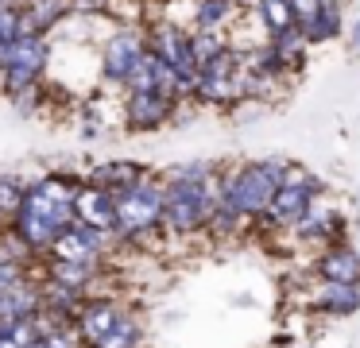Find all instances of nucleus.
<instances>
[{
	"label": "nucleus",
	"instance_id": "nucleus-1",
	"mask_svg": "<svg viewBox=\"0 0 360 348\" xmlns=\"http://www.w3.org/2000/svg\"><path fill=\"white\" fill-rule=\"evenodd\" d=\"M74 186L63 174H47L24 190V205L16 213V236L27 247H51L55 236H63L74 224Z\"/></svg>",
	"mask_w": 360,
	"mask_h": 348
},
{
	"label": "nucleus",
	"instance_id": "nucleus-2",
	"mask_svg": "<svg viewBox=\"0 0 360 348\" xmlns=\"http://www.w3.org/2000/svg\"><path fill=\"white\" fill-rule=\"evenodd\" d=\"M217 198H221V186H213L210 167H202V162L182 167L163 186V224L171 232L202 228V224H210L213 209H217Z\"/></svg>",
	"mask_w": 360,
	"mask_h": 348
},
{
	"label": "nucleus",
	"instance_id": "nucleus-3",
	"mask_svg": "<svg viewBox=\"0 0 360 348\" xmlns=\"http://www.w3.org/2000/svg\"><path fill=\"white\" fill-rule=\"evenodd\" d=\"M287 174V162L271 159V162H248V167L233 170V174L221 182V205L233 209L236 217H264L271 205L275 190L283 186Z\"/></svg>",
	"mask_w": 360,
	"mask_h": 348
},
{
	"label": "nucleus",
	"instance_id": "nucleus-4",
	"mask_svg": "<svg viewBox=\"0 0 360 348\" xmlns=\"http://www.w3.org/2000/svg\"><path fill=\"white\" fill-rule=\"evenodd\" d=\"M155 224H163V186L136 182L117 193V232L120 236H143Z\"/></svg>",
	"mask_w": 360,
	"mask_h": 348
},
{
	"label": "nucleus",
	"instance_id": "nucleus-5",
	"mask_svg": "<svg viewBox=\"0 0 360 348\" xmlns=\"http://www.w3.org/2000/svg\"><path fill=\"white\" fill-rule=\"evenodd\" d=\"M244 82H248V66H244V54H236L233 46H225L221 54H213L210 62L198 66V82L194 89L202 93L210 105H229L244 93Z\"/></svg>",
	"mask_w": 360,
	"mask_h": 348
},
{
	"label": "nucleus",
	"instance_id": "nucleus-6",
	"mask_svg": "<svg viewBox=\"0 0 360 348\" xmlns=\"http://www.w3.org/2000/svg\"><path fill=\"white\" fill-rule=\"evenodd\" d=\"M318 193H321L318 178H310L306 170H290L287 167L283 186L275 190V198H271V205H267L264 217H271L275 224H290V228H295V224L310 213V205L318 201Z\"/></svg>",
	"mask_w": 360,
	"mask_h": 348
},
{
	"label": "nucleus",
	"instance_id": "nucleus-7",
	"mask_svg": "<svg viewBox=\"0 0 360 348\" xmlns=\"http://www.w3.org/2000/svg\"><path fill=\"white\" fill-rule=\"evenodd\" d=\"M151 54H155L167 70H174V77H179L182 89H194L198 58H194V39H190L186 31L167 27V23H163V27H155V35H151Z\"/></svg>",
	"mask_w": 360,
	"mask_h": 348
},
{
	"label": "nucleus",
	"instance_id": "nucleus-8",
	"mask_svg": "<svg viewBox=\"0 0 360 348\" xmlns=\"http://www.w3.org/2000/svg\"><path fill=\"white\" fill-rule=\"evenodd\" d=\"M43 62H47V43L39 35H16L8 51V66H4V85L12 93L32 85L35 74L43 70Z\"/></svg>",
	"mask_w": 360,
	"mask_h": 348
},
{
	"label": "nucleus",
	"instance_id": "nucleus-9",
	"mask_svg": "<svg viewBox=\"0 0 360 348\" xmlns=\"http://www.w3.org/2000/svg\"><path fill=\"white\" fill-rule=\"evenodd\" d=\"M74 221L101 232H117V198L101 186H82L74 193Z\"/></svg>",
	"mask_w": 360,
	"mask_h": 348
},
{
	"label": "nucleus",
	"instance_id": "nucleus-10",
	"mask_svg": "<svg viewBox=\"0 0 360 348\" xmlns=\"http://www.w3.org/2000/svg\"><path fill=\"white\" fill-rule=\"evenodd\" d=\"M174 97L171 93H132L128 97V128L136 131H151L171 116Z\"/></svg>",
	"mask_w": 360,
	"mask_h": 348
},
{
	"label": "nucleus",
	"instance_id": "nucleus-11",
	"mask_svg": "<svg viewBox=\"0 0 360 348\" xmlns=\"http://www.w3.org/2000/svg\"><path fill=\"white\" fill-rule=\"evenodd\" d=\"M318 275L326 283H345V286H360V252L345 244H329L318 255Z\"/></svg>",
	"mask_w": 360,
	"mask_h": 348
},
{
	"label": "nucleus",
	"instance_id": "nucleus-12",
	"mask_svg": "<svg viewBox=\"0 0 360 348\" xmlns=\"http://www.w3.org/2000/svg\"><path fill=\"white\" fill-rule=\"evenodd\" d=\"M117 321H120V309L112 306V302H89V306L78 314V321H74V325H78L82 340H86L89 348H97L112 333V325H117Z\"/></svg>",
	"mask_w": 360,
	"mask_h": 348
},
{
	"label": "nucleus",
	"instance_id": "nucleus-13",
	"mask_svg": "<svg viewBox=\"0 0 360 348\" xmlns=\"http://www.w3.org/2000/svg\"><path fill=\"white\" fill-rule=\"evenodd\" d=\"M143 58V43L136 35H117L105 46V77L109 82H128L132 66Z\"/></svg>",
	"mask_w": 360,
	"mask_h": 348
},
{
	"label": "nucleus",
	"instance_id": "nucleus-14",
	"mask_svg": "<svg viewBox=\"0 0 360 348\" xmlns=\"http://www.w3.org/2000/svg\"><path fill=\"white\" fill-rule=\"evenodd\" d=\"M318 309L333 317H349L360 309V286H345V283H321L318 290Z\"/></svg>",
	"mask_w": 360,
	"mask_h": 348
},
{
	"label": "nucleus",
	"instance_id": "nucleus-15",
	"mask_svg": "<svg viewBox=\"0 0 360 348\" xmlns=\"http://www.w3.org/2000/svg\"><path fill=\"white\" fill-rule=\"evenodd\" d=\"M143 182V167L140 162H109V167H101L94 174V186H101V190H109L112 198H117L120 190H128V186Z\"/></svg>",
	"mask_w": 360,
	"mask_h": 348
},
{
	"label": "nucleus",
	"instance_id": "nucleus-16",
	"mask_svg": "<svg viewBox=\"0 0 360 348\" xmlns=\"http://www.w3.org/2000/svg\"><path fill=\"white\" fill-rule=\"evenodd\" d=\"M256 8H259V23L267 27V35H283V31L295 27V15H290L287 0H264Z\"/></svg>",
	"mask_w": 360,
	"mask_h": 348
},
{
	"label": "nucleus",
	"instance_id": "nucleus-17",
	"mask_svg": "<svg viewBox=\"0 0 360 348\" xmlns=\"http://www.w3.org/2000/svg\"><path fill=\"white\" fill-rule=\"evenodd\" d=\"M55 278H58V286H66V290H82V286L94 278V271H97V263H58L55 259Z\"/></svg>",
	"mask_w": 360,
	"mask_h": 348
},
{
	"label": "nucleus",
	"instance_id": "nucleus-18",
	"mask_svg": "<svg viewBox=\"0 0 360 348\" xmlns=\"http://www.w3.org/2000/svg\"><path fill=\"white\" fill-rule=\"evenodd\" d=\"M97 348H136V321L128 314H120V321L112 325V333Z\"/></svg>",
	"mask_w": 360,
	"mask_h": 348
},
{
	"label": "nucleus",
	"instance_id": "nucleus-19",
	"mask_svg": "<svg viewBox=\"0 0 360 348\" xmlns=\"http://www.w3.org/2000/svg\"><path fill=\"white\" fill-rule=\"evenodd\" d=\"M229 8H233V0H202V12H198V23H202V31L221 27V23L229 20Z\"/></svg>",
	"mask_w": 360,
	"mask_h": 348
},
{
	"label": "nucleus",
	"instance_id": "nucleus-20",
	"mask_svg": "<svg viewBox=\"0 0 360 348\" xmlns=\"http://www.w3.org/2000/svg\"><path fill=\"white\" fill-rule=\"evenodd\" d=\"M290 4V15H295V27L306 31L314 20L321 15V8H326V0H287Z\"/></svg>",
	"mask_w": 360,
	"mask_h": 348
},
{
	"label": "nucleus",
	"instance_id": "nucleus-21",
	"mask_svg": "<svg viewBox=\"0 0 360 348\" xmlns=\"http://www.w3.org/2000/svg\"><path fill=\"white\" fill-rule=\"evenodd\" d=\"M24 205V190L12 178H0V213H20Z\"/></svg>",
	"mask_w": 360,
	"mask_h": 348
},
{
	"label": "nucleus",
	"instance_id": "nucleus-22",
	"mask_svg": "<svg viewBox=\"0 0 360 348\" xmlns=\"http://www.w3.org/2000/svg\"><path fill=\"white\" fill-rule=\"evenodd\" d=\"M16 35H24V27H20V12L0 8V43H12Z\"/></svg>",
	"mask_w": 360,
	"mask_h": 348
},
{
	"label": "nucleus",
	"instance_id": "nucleus-23",
	"mask_svg": "<svg viewBox=\"0 0 360 348\" xmlns=\"http://www.w3.org/2000/svg\"><path fill=\"white\" fill-rule=\"evenodd\" d=\"M27 348H74V340L66 337V329H51V333H43L35 344H27Z\"/></svg>",
	"mask_w": 360,
	"mask_h": 348
},
{
	"label": "nucleus",
	"instance_id": "nucleus-24",
	"mask_svg": "<svg viewBox=\"0 0 360 348\" xmlns=\"http://www.w3.org/2000/svg\"><path fill=\"white\" fill-rule=\"evenodd\" d=\"M0 348H16V340H12V337H0Z\"/></svg>",
	"mask_w": 360,
	"mask_h": 348
},
{
	"label": "nucleus",
	"instance_id": "nucleus-25",
	"mask_svg": "<svg viewBox=\"0 0 360 348\" xmlns=\"http://www.w3.org/2000/svg\"><path fill=\"white\" fill-rule=\"evenodd\" d=\"M352 39H356V51H360V23H356V35H352Z\"/></svg>",
	"mask_w": 360,
	"mask_h": 348
},
{
	"label": "nucleus",
	"instance_id": "nucleus-26",
	"mask_svg": "<svg viewBox=\"0 0 360 348\" xmlns=\"http://www.w3.org/2000/svg\"><path fill=\"white\" fill-rule=\"evenodd\" d=\"M248 4H264V0H248Z\"/></svg>",
	"mask_w": 360,
	"mask_h": 348
}]
</instances>
